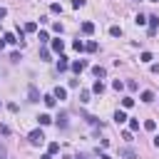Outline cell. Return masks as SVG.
I'll use <instances>...</instances> for the list:
<instances>
[{
  "instance_id": "cell-16",
  "label": "cell",
  "mask_w": 159,
  "mask_h": 159,
  "mask_svg": "<svg viewBox=\"0 0 159 159\" xmlns=\"http://www.w3.org/2000/svg\"><path fill=\"white\" fill-rule=\"evenodd\" d=\"M144 129H147V132H154V129H157V122H154V119H147V122H144Z\"/></svg>"
},
{
  "instance_id": "cell-34",
  "label": "cell",
  "mask_w": 159,
  "mask_h": 159,
  "mask_svg": "<svg viewBox=\"0 0 159 159\" xmlns=\"http://www.w3.org/2000/svg\"><path fill=\"white\" fill-rule=\"evenodd\" d=\"M5 15H7V10H5V7H0V20H2Z\"/></svg>"
},
{
  "instance_id": "cell-22",
  "label": "cell",
  "mask_w": 159,
  "mask_h": 159,
  "mask_svg": "<svg viewBox=\"0 0 159 159\" xmlns=\"http://www.w3.org/2000/svg\"><path fill=\"white\" fill-rule=\"evenodd\" d=\"M112 87H114L117 92H122V89H124V82H122V80H114V82H112Z\"/></svg>"
},
{
  "instance_id": "cell-4",
  "label": "cell",
  "mask_w": 159,
  "mask_h": 159,
  "mask_svg": "<svg viewBox=\"0 0 159 159\" xmlns=\"http://www.w3.org/2000/svg\"><path fill=\"white\" fill-rule=\"evenodd\" d=\"M27 94H30V102H40V92H37V87H35V84H30V87H27Z\"/></svg>"
},
{
  "instance_id": "cell-17",
  "label": "cell",
  "mask_w": 159,
  "mask_h": 159,
  "mask_svg": "<svg viewBox=\"0 0 159 159\" xmlns=\"http://www.w3.org/2000/svg\"><path fill=\"white\" fill-rule=\"evenodd\" d=\"M2 40H5V42H20V40H17L12 32H5V35H2Z\"/></svg>"
},
{
  "instance_id": "cell-2",
  "label": "cell",
  "mask_w": 159,
  "mask_h": 159,
  "mask_svg": "<svg viewBox=\"0 0 159 159\" xmlns=\"http://www.w3.org/2000/svg\"><path fill=\"white\" fill-rule=\"evenodd\" d=\"M119 157L122 159H137V152L132 147H124V149H119Z\"/></svg>"
},
{
  "instance_id": "cell-27",
  "label": "cell",
  "mask_w": 159,
  "mask_h": 159,
  "mask_svg": "<svg viewBox=\"0 0 159 159\" xmlns=\"http://www.w3.org/2000/svg\"><path fill=\"white\" fill-rule=\"evenodd\" d=\"M87 99H89V92L82 89V92H80V102H87Z\"/></svg>"
},
{
  "instance_id": "cell-31",
  "label": "cell",
  "mask_w": 159,
  "mask_h": 159,
  "mask_svg": "<svg viewBox=\"0 0 159 159\" xmlns=\"http://www.w3.org/2000/svg\"><path fill=\"white\" fill-rule=\"evenodd\" d=\"M40 57H42V60H47V57H50V50H45V47H42V50H40Z\"/></svg>"
},
{
  "instance_id": "cell-7",
  "label": "cell",
  "mask_w": 159,
  "mask_h": 159,
  "mask_svg": "<svg viewBox=\"0 0 159 159\" xmlns=\"http://www.w3.org/2000/svg\"><path fill=\"white\" fill-rule=\"evenodd\" d=\"M92 75H94V77H104V75H107V70H104L102 65H94V67H92Z\"/></svg>"
},
{
  "instance_id": "cell-8",
  "label": "cell",
  "mask_w": 159,
  "mask_h": 159,
  "mask_svg": "<svg viewBox=\"0 0 159 159\" xmlns=\"http://www.w3.org/2000/svg\"><path fill=\"white\" fill-rule=\"evenodd\" d=\"M52 94H55V99H65V97H67V89H65V87H55Z\"/></svg>"
},
{
  "instance_id": "cell-6",
  "label": "cell",
  "mask_w": 159,
  "mask_h": 159,
  "mask_svg": "<svg viewBox=\"0 0 159 159\" xmlns=\"http://www.w3.org/2000/svg\"><path fill=\"white\" fill-rule=\"evenodd\" d=\"M67 67H70V62H67V57H65V55H60V60H57V70H60V72H65Z\"/></svg>"
},
{
  "instance_id": "cell-3",
  "label": "cell",
  "mask_w": 159,
  "mask_h": 159,
  "mask_svg": "<svg viewBox=\"0 0 159 159\" xmlns=\"http://www.w3.org/2000/svg\"><path fill=\"white\" fill-rule=\"evenodd\" d=\"M149 20V35H154L157 32V27H159V17L157 15H152V17H147Z\"/></svg>"
},
{
  "instance_id": "cell-10",
  "label": "cell",
  "mask_w": 159,
  "mask_h": 159,
  "mask_svg": "<svg viewBox=\"0 0 159 159\" xmlns=\"http://www.w3.org/2000/svg\"><path fill=\"white\" fill-rule=\"evenodd\" d=\"M52 50L62 55V50H65V42H62V40H52Z\"/></svg>"
},
{
  "instance_id": "cell-37",
  "label": "cell",
  "mask_w": 159,
  "mask_h": 159,
  "mask_svg": "<svg viewBox=\"0 0 159 159\" xmlns=\"http://www.w3.org/2000/svg\"><path fill=\"white\" fill-rule=\"evenodd\" d=\"M77 159H89V157H87V154H80V157H77Z\"/></svg>"
},
{
  "instance_id": "cell-20",
  "label": "cell",
  "mask_w": 159,
  "mask_h": 159,
  "mask_svg": "<svg viewBox=\"0 0 159 159\" xmlns=\"http://www.w3.org/2000/svg\"><path fill=\"white\" fill-rule=\"evenodd\" d=\"M109 35H112V37H119V35H122V27H117V25L109 27Z\"/></svg>"
},
{
  "instance_id": "cell-35",
  "label": "cell",
  "mask_w": 159,
  "mask_h": 159,
  "mask_svg": "<svg viewBox=\"0 0 159 159\" xmlns=\"http://www.w3.org/2000/svg\"><path fill=\"white\" fill-rule=\"evenodd\" d=\"M154 147H159V134H157V137H154Z\"/></svg>"
},
{
  "instance_id": "cell-28",
  "label": "cell",
  "mask_w": 159,
  "mask_h": 159,
  "mask_svg": "<svg viewBox=\"0 0 159 159\" xmlns=\"http://www.w3.org/2000/svg\"><path fill=\"white\" fill-rule=\"evenodd\" d=\"M129 129L137 132V129H139V119H132V122H129Z\"/></svg>"
},
{
  "instance_id": "cell-13",
  "label": "cell",
  "mask_w": 159,
  "mask_h": 159,
  "mask_svg": "<svg viewBox=\"0 0 159 159\" xmlns=\"http://www.w3.org/2000/svg\"><path fill=\"white\" fill-rule=\"evenodd\" d=\"M92 92H97V94H102V92H104V84H102V82L97 80V82L92 84Z\"/></svg>"
},
{
  "instance_id": "cell-30",
  "label": "cell",
  "mask_w": 159,
  "mask_h": 159,
  "mask_svg": "<svg viewBox=\"0 0 159 159\" xmlns=\"http://www.w3.org/2000/svg\"><path fill=\"white\" fill-rule=\"evenodd\" d=\"M47 40H50V35H47V32L42 30V32H40V42H47Z\"/></svg>"
},
{
  "instance_id": "cell-39",
  "label": "cell",
  "mask_w": 159,
  "mask_h": 159,
  "mask_svg": "<svg viewBox=\"0 0 159 159\" xmlns=\"http://www.w3.org/2000/svg\"><path fill=\"white\" fill-rule=\"evenodd\" d=\"M152 2H157V0H152Z\"/></svg>"
},
{
  "instance_id": "cell-25",
  "label": "cell",
  "mask_w": 159,
  "mask_h": 159,
  "mask_svg": "<svg viewBox=\"0 0 159 159\" xmlns=\"http://www.w3.org/2000/svg\"><path fill=\"white\" fill-rule=\"evenodd\" d=\"M50 10H52V12H62V5H60V2H52Z\"/></svg>"
},
{
  "instance_id": "cell-33",
  "label": "cell",
  "mask_w": 159,
  "mask_h": 159,
  "mask_svg": "<svg viewBox=\"0 0 159 159\" xmlns=\"http://www.w3.org/2000/svg\"><path fill=\"white\" fill-rule=\"evenodd\" d=\"M0 159H7V149H5L2 144H0Z\"/></svg>"
},
{
  "instance_id": "cell-1",
  "label": "cell",
  "mask_w": 159,
  "mask_h": 159,
  "mask_svg": "<svg viewBox=\"0 0 159 159\" xmlns=\"http://www.w3.org/2000/svg\"><path fill=\"white\" fill-rule=\"evenodd\" d=\"M27 139H30V144H35V147H40V144L45 142V134H42L40 129H35V132H30V134H27Z\"/></svg>"
},
{
  "instance_id": "cell-23",
  "label": "cell",
  "mask_w": 159,
  "mask_h": 159,
  "mask_svg": "<svg viewBox=\"0 0 159 159\" xmlns=\"http://www.w3.org/2000/svg\"><path fill=\"white\" fill-rule=\"evenodd\" d=\"M132 104H134V99H132V97H124V99H122V107H124V109H129Z\"/></svg>"
},
{
  "instance_id": "cell-9",
  "label": "cell",
  "mask_w": 159,
  "mask_h": 159,
  "mask_svg": "<svg viewBox=\"0 0 159 159\" xmlns=\"http://www.w3.org/2000/svg\"><path fill=\"white\" fill-rule=\"evenodd\" d=\"M114 122H117V124L127 122V114H124V109H117V112H114Z\"/></svg>"
},
{
  "instance_id": "cell-18",
  "label": "cell",
  "mask_w": 159,
  "mask_h": 159,
  "mask_svg": "<svg viewBox=\"0 0 159 159\" xmlns=\"http://www.w3.org/2000/svg\"><path fill=\"white\" fill-rule=\"evenodd\" d=\"M57 124H60V127H67V114H65V112H60V117H57Z\"/></svg>"
},
{
  "instance_id": "cell-29",
  "label": "cell",
  "mask_w": 159,
  "mask_h": 159,
  "mask_svg": "<svg viewBox=\"0 0 159 159\" xmlns=\"http://www.w3.org/2000/svg\"><path fill=\"white\" fill-rule=\"evenodd\" d=\"M142 62H152V52H142Z\"/></svg>"
},
{
  "instance_id": "cell-12",
  "label": "cell",
  "mask_w": 159,
  "mask_h": 159,
  "mask_svg": "<svg viewBox=\"0 0 159 159\" xmlns=\"http://www.w3.org/2000/svg\"><path fill=\"white\" fill-rule=\"evenodd\" d=\"M42 102H45V107H55V94H45Z\"/></svg>"
},
{
  "instance_id": "cell-21",
  "label": "cell",
  "mask_w": 159,
  "mask_h": 159,
  "mask_svg": "<svg viewBox=\"0 0 159 159\" xmlns=\"http://www.w3.org/2000/svg\"><path fill=\"white\" fill-rule=\"evenodd\" d=\"M72 47H75L77 52H82V50H84V42H82V40H75V42H72Z\"/></svg>"
},
{
  "instance_id": "cell-24",
  "label": "cell",
  "mask_w": 159,
  "mask_h": 159,
  "mask_svg": "<svg viewBox=\"0 0 159 159\" xmlns=\"http://www.w3.org/2000/svg\"><path fill=\"white\" fill-rule=\"evenodd\" d=\"M47 152H50V154H55V152H60V144H57V142H52V144L47 147Z\"/></svg>"
},
{
  "instance_id": "cell-26",
  "label": "cell",
  "mask_w": 159,
  "mask_h": 159,
  "mask_svg": "<svg viewBox=\"0 0 159 159\" xmlns=\"http://www.w3.org/2000/svg\"><path fill=\"white\" fill-rule=\"evenodd\" d=\"M84 50H89V52H97V42H87V45H84Z\"/></svg>"
},
{
  "instance_id": "cell-38",
  "label": "cell",
  "mask_w": 159,
  "mask_h": 159,
  "mask_svg": "<svg viewBox=\"0 0 159 159\" xmlns=\"http://www.w3.org/2000/svg\"><path fill=\"white\" fill-rule=\"evenodd\" d=\"M42 159H52V157H50V154H42Z\"/></svg>"
},
{
  "instance_id": "cell-32",
  "label": "cell",
  "mask_w": 159,
  "mask_h": 159,
  "mask_svg": "<svg viewBox=\"0 0 159 159\" xmlns=\"http://www.w3.org/2000/svg\"><path fill=\"white\" fill-rule=\"evenodd\" d=\"M0 134H10V127L7 124H0Z\"/></svg>"
},
{
  "instance_id": "cell-36",
  "label": "cell",
  "mask_w": 159,
  "mask_h": 159,
  "mask_svg": "<svg viewBox=\"0 0 159 159\" xmlns=\"http://www.w3.org/2000/svg\"><path fill=\"white\" fill-rule=\"evenodd\" d=\"M99 159H112V157H109V154H102V157H99Z\"/></svg>"
},
{
  "instance_id": "cell-11",
  "label": "cell",
  "mask_w": 159,
  "mask_h": 159,
  "mask_svg": "<svg viewBox=\"0 0 159 159\" xmlns=\"http://www.w3.org/2000/svg\"><path fill=\"white\" fill-rule=\"evenodd\" d=\"M82 32H84V35H92V32H94V25H92V22H82Z\"/></svg>"
},
{
  "instance_id": "cell-15",
  "label": "cell",
  "mask_w": 159,
  "mask_h": 159,
  "mask_svg": "<svg viewBox=\"0 0 159 159\" xmlns=\"http://www.w3.org/2000/svg\"><path fill=\"white\" fill-rule=\"evenodd\" d=\"M37 122L45 127V124H50V122H52V117H50V114H40V117H37Z\"/></svg>"
},
{
  "instance_id": "cell-19",
  "label": "cell",
  "mask_w": 159,
  "mask_h": 159,
  "mask_svg": "<svg viewBox=\"0 0 159 159\" xmlns=\"http://www.w3.org/2000/svg\"><path fill=\"white\" fill-rule=\"evenodd\" d=\"M37 30V22H25V32H35Z\"/></svg>"
},
{
  "instance_id": "cell-5",
  "label": "cell",
  "mask_w": 159,
  "mask_h": 159,
  "mask_svg": "<svg viewBox=\"0 0 159 159\" xmlns=\"http://www.w3.org/2000/svg\"><path fill=\"white\" fill-rule=\"evenodd\" d=\"M70 67H72V72H77V75H80V72H82V70L87 67V62H82V60H75V62H72Z\"/></svg>"
},
{
  "instance_id": "cell-14",
  "label": "cell",
  "mask_w": 159,
  "mask_h": 159,
  "mask_svg": "<svg viewBox=\"0 0 159 159\" xmlns=\"http://www.w3.org/2000/svg\"><path fill=\"white\" fill-rule=\"evenodd\" d=\"M152 99H154V92L144 89V92H142V102H152Z\"/></svg>"
}]
</instances>
